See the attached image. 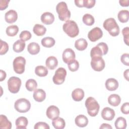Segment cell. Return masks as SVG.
Instances as JSON below:
<instances>
[{
    "instance_id": "44dd1931",
    "label": "cell",
    "mask_w": 129,
    "mask_h": 129,
    "mask_svg": "<svg viewBox=\"0 0 129 129\" xmlns=\"http://www.w3.org/2000/svg\"><path fill=\"white\" fill-rule=\"evenodd\" d=\"M28 123V119L24 116H20L17 118L15 124L18 129H26Z\"/></svg>"
},
{
    "instance_id": "d6986e66",
    "label": "cell",
    "mask_w": 129,
    "mask_h": 129,
    "mask_svg": "<svg viewBox=\"0 0 129 129\" xmlns=\"http://www.w3.org/2000/svg\"><path fill=\"white\" fill-rule=\"evenodd\" d=\"M84 92L81 88H77L74 90L72 93V97L75 101H81L84 97Z\"/></svg>"
},
{
    "instance_id": "d590c367",
    "label": "cell",
    "mask_w": 129,
    "mask_h": 129,
    "mask_svg": "<svg viewBox=\"0 0 129 129\" xmlns=\"http://www.w3.org/2000/svg\"><path fill=\"white\" fill-rule=\"evenodd\" d=\"M103 55H104L103 52L98 45L93 47L91 50L90 56L91 58L96 56H102Z\"/></svg>"
},
{
    "instance_id": "ee69618b",
    "label": "cell",
    "mask_w": 129,
    "mask_h": 129,
    "mask_svg": "<svg viewBox=\"0 0 129 129\" xmlns=\"http://www.w3.org/2000/svg\"><path fill=\"white\" fill-rule=\"evenodd\" d=\"M120 111L123 114H128L129 113V103H124L120 107Z\"/></svg>"
},
{
    "instance_id": "816d5d0a",
    "label": "cell",
    "mask_w": 129,
    "mask_h": 129,
    "mask_svg": "<svg viewBox=\"0 0 129 129\" xmlns=\"http://www.w3.org/2000/svg\"><path fill=\"white\" fill-rule=\"evenodd\" d=\"M123 76L124 78L127 81H128V70L127 69L123 73Z\"/></svg>"
},
{
    "instance_id": "4316f807",
    "label": "cell",
    "mask_w": 129,
    "mask_h": 129,
    "mask_svg": "<svg viewBox=\"0 0 129 129\" xmlns=\"http://www.w3.org/2000/svg\"><path fill=\"white\" fill-rule=\"evenodd\" d=\"M33 31L37 36H41L44 35L46 32V28L41 24H35L33 28Z\"/></svg>"
},
{
    "instance_id": "d6a6232c",
    "label": "cell",
    "mask_w": 129,
    "mask_h": 129,
    "mask_svg": "<svg viewBox=\"0 0 129 129\" xmlns=\"http://www.w3.org/2000/svg\"><path fill=\"white\" fill-rule=\"evenodd\" d=\"M26 88L29 91H33L36 90L37 87V83L34 79H30L28 80L25 84Z\"/></svg>"
},
{
    "instance_id": "83f0119b",
    "label": "cell",
    "mask_w": 129,
    "mask_h": 129,
    "mask_svg": "<svg viewBox=\"0 0 129 129\" xmlns=\"http://www.w3.org/2000/svg\"><path fill=\"white\" fill-rule=\"evenodd\" d=\"M52 124L56 129H62L66 126V122L62 118L57 117L52 120Z\"/></svg>"
},
{
    "instance_id": "d4e9b609",
    "label": "cell",
    "mask_w": 129,
    "mask_h": 129,
    "mask_svg": "<svg viewBox=\"0 0 129 129\" xmlns=\"http://www.w3.org/2000/svg\"><path fill=\"white\" fill-rule=\"evenodd\" d=\"M88 46V42L84 38H80L77 40L75 42V48L80 51H83L86 49Z\"/></svg>"
},
{
    "instance_id": "2e32d148",
    "label": "cell",
    "mask_w": 129,
    "mask_h": 129,
    "mask_svg": "<svg viewBox=\"0 0 129 129\" xmlns=\"http://www.w3.org/2000/svg\"><path fill=\"white\" fill-rule=\"evenodd\" d=\"M105 87L109 91H115L118 87V82L114 78H109L105 82Z\"/></svg>"
},
{
    "instance_id": "603a6c76",
    "label": "cell",
    "mask_w": 129,
    "mask_h": 129,
    "mask_svg": "<svg viewBox=\"0 0 129 129\" xmlns=\"http://www.w3.org/2000/svg\"><path fill=\"white\" fill-rule=\"evenodd\" d=\"M40 46L38 43L34 42L30 43L27 47V50L28 52L32 55L38 54L40 51Z\"/></svg>"
},
{
    "instance_id": "681fc988",
    "label": "cell",
    "mask_w": 129,
    "mask_h": 129,
    "mask_svg": "<svg viewBox=\"0 0 129 129\" xmlns=\"http://www.w3.org/2000/svg\"><path fill=\"white\" fill-rule=\"evenodd\" d=\"M76 6L78 7H83V0H75Z\"/></svg>"
},
{
    "instance_id": "f1b7e54d",
    "label": "cell",
    "mask_w": 129,
    "mask_h": 129,
    "mask_svg": "<svg viewBox=\"0 0 129 129\" xmlns=\"http://www.w3.org/2000/svg\"><path fill=\"white\" fill-rule=\"evenodd\" d=\"M117 18L121 23H126L129 18V12L128 10H122L120 11L117 14Z\"/></svg>"
},
{
    "instance_id": "ac0fdd59",
    "label": "cell",
    "mask_w": 129,
    "mask_h": 129,
    "mask_svg": "<svg viewBox=\"0 0 129 129\" xmlns=\"http://www.w3.org/2000/svg\"><path fill=\"white\" fill-rule=\"evenodd\" d=\"M75 122L78 126L84 127L87 125L88 123V119L84 115L80 114L75 118Z\"/></svg>"
},
{
    "instance_id": "836d02e7",
    "label": "cell",
    "mask_w": 129,
    "mask_h": 129,
    "mask_svg": "<svg viewBox=\"0 0 129 129\" xmlns=\"http://www.w3.org/2000/svg\"><path fill=\"white\" fill-rule=\"evenodd\" d=\"M83 23L87 26H92L95 22L94 17L90 14H85L82 18Z\"/></svg>"
},
{
    "instance_id": "7a4b0ae2",
    "label": "cell",
    "mask_w": 129,
    "mask_h": 129,
    "mask_svg": "<svg viewBox=\"0 0 129 129\" xmlns=\"http://www.w3.org/2000/svg\"><path fill=\"white\" fill-rule=\"evenodd\" d=\"M85 106L87 110L88 114L92 117L95 116L98 113L100 106L96 100L92 97H89L85 101Z\"/></svg>"
},
{
    "instance_id": "9a60e30c",
    "label": "cell",
    "mask_w": 129,
    "mask_h": 129,
    "mask_svg": "<svg viewBox=\"0 0 129 129\" xmlns=\"http://www.w3.org/2000/svg\"><path fill=\"white\" fill-rule=\"evenodd\" d=\"M41 20L45 25H50L54 21V16L51 13L46 12L42 14Z\"/></svg>"
},
{
    "instance_id": "5b68a950",
    "label": "cell",
    "mask_w": 129,
    "mask_h": 129,
    "mask_svg": "<svg viewBox=\"0 0 129 129\" xmlns=\"http://www.w3.org/2000/svg\"><path fill=\"white\" fill-rule=\"evenodd\" d=\"M14 107L18 112L25 113L30 110L31 103L30 101L26 98H20L15 101Z\"/></svg>"
},
{
    "instance_id": "4dcf8cb0",
    "label": "cell",
    "mask_w": 129,
    "mask_h": 129,
    "mask_svg": "<svg viewBox=\"0 0 129 129\" xmlns=\"http://www.w3.org/2000/svg\"><path fill=\"white\" fill-rule=\"evenodd\" d=\"M114 125L117 129H125L127 125L126 119L123 117H119L116 119Z\"/></svg>"
},
{
    "instance_id": "30bf717a",
    "label": "cell",
    "mask_w": 129,
    "mask_h": 129,
    "mask_svg": "<svg viewBox=\"0 0 129 129\" xmlns=\"http://www.w3.org/2000/svg\"><path fill=\"white\" fill-rule=\"evenodd\" d=\"M103 36L102 30L98 27H94L88 33V38L92 42H95L100 39Z\"/></svg>"
},
{
    "instance_id": "60d3db41",
    "label": "cell",
    "mask_w": 129,
    "mask_h": 129,
    "mask_svg": "<svg viewBox=\"0 0 129 129\" xmlns=\"http://www.w3.org/2000/svg\"><path fill=\"white\" fill-rule=\"evenodd\" d=\"M34 129H49L50 127L47 123L44 122H37L34 127Z\"/></svg>"
},
{
    "instance_id": "6da1fadb",
    "label": "cell",
    "mask_w": 129,
    "mask_h": 129,
    "mask_svg": "<svg viewBox=\"0 0 129 129\" xmlns=\"http://www.w3.org/2000/svg\"><path fill=\"white\" fill-rule=\"evenodd\" d=\"M103 26L112 36L115 37L119 34V27L115 20L113 18H109L106 19L103 22Z\"/></svg>"
},
{
    "instance_id": "74e56055",
    "label": "cell",
    "mask_w": 129,
    "mask_h": 129,
    "mask_svg": "<svg viewBox=\"0 0 129 129\" xmlns=\"http://www.w3.org/2000/svg\"><path fill=\"white\" fill-rule=\"evenodd\" d=\"M31 36L32 35L30 31H27V30H24L22 31L19 35L20 38L24 41H28V40L31 39Z\"/></svg>"
},
{
    "instance_id": "7c38bea8",
    "label": "cell",
    "mask_w": 129,
    "mask_h": 129,
    "mask_svg": "<svg viewBox=\"0 0 129 129\" xmlns=\"http://www.w3.org/2000/svg\"><path fill=\"white\" fill-rule=\"evenodd\" d=\"M59 109L57 107L54 105H51L49 106L46 110V116L50 119L53 120L54 118L59 116Z\"/></svg>"
},
{
    "instance_id": "7dc6e473",
    "label": "cell",
    "mask_w": 129,
    "mask_h": 129,
    "mask_svg": "<svg viewBox=\"0 0 129 129\" xmlns=\"http://www.w3.org/2000/svg\"><path fill=\"white\" fill-rule=\"evenodd\" d=\"M119 3L122 7H128L129 5V0H120Z\"/></svg>"
},
{
    "instance_id": "8fae6325",
    "label": "cell",
    "mask_w": 129,
    "mask_h": 129,
    "mask_svg": "<svg viewBox=\"0 0 129 129\" xmlns=\"http://www.w3.org/2000/svg\"><path fill=\"white\" fill-rule=\"evenodd\" d=\"M76 54L75 51L70 48H68L64 49L63 51L62 58L64 62L68 63L72 60L75 59Z\"/></svg>"
},
{
    "instance_id": "cb8c5ba5",
    "label": "cell",
    "mask_w": 129,
    "mask_h": 129,
    "mask_svg": "<svg viewBox=\"0 0 129 129\" xmlns=\"http://www.w3.org/2000/svg\"><path fill=\"white\" fill-rule=\"evenodd\" d=\"M120 102L121 98L116 94H111L108 97V102L111 106H117L120 104Z\"/></svg>"
},
{
    "instance_id": "7bdbcfd3",
    "label": "cell",
    "mask_w": 129,
    "mask_h": 129,
    "mask_svg": "<svg viewBox=\"0 0 129 129\" xmlns=\"http://www.w3.org/2000/svg\"><path fill=\"white\" fill-rule=\"evenodd\" d=\"M129 54L128 53H123L120 57V60L121 62L126 66H129Z\"/></svg>"
},
{
    "instance_id": "3957f363",
    "label": "cell",
    "mask_w": 129,
    "mask_h": 129,
    "mask_svg": "<svg viewBox=\"0 0 129 129\" xmlns=\"http://www.w3.org/2000/svg\"><path fill=\"white\" fill-rule=\"evenodd\" d=\"M56 11L58 18L62 21H68L71 18V12L68 8L67 4L64 2L58 3L56 6Z\"/></svg>"
},
{
    "instance_id": "bcb514c9",
    "label": "cell",
    "mask_w": 129,
    "mask_h": 129,
    "mask_svg": "<svg viewBox=\"0 0 129 129\" xmlns=\"http://www.w3.org/2000/svg\"><path fill=\"white\" fill-rule=\"evenodd\" d=\"M10 1L8 0H0V10H4L7 8L8 7Z\"/></svg>"
},
{
    "instance_id": "1f68e13d",
    "label": "cell",
    "mask_w": 129,
    "mask_h": 129,
    "mask_svg": "<svg viewBox=\"0 0 129 129\" xmlns=\"http://www.w3.org/2000/svg\"><path fill=\"white\" fill-rule=\"evenodd\" d=\"M35 73L36 75L39 77H43L47 75V69L43 66H38L35 68Z\"/></svg>"
},
{
    "instance_id": "e0dca14e",
    "label": "cell",
    "mask_w": 129,
    "mask_h": 129,
    "mask_svg": "<svg viewBox=\"0 0 129 129\" xmlns=\"http://www.w3.org/2000/svg\"><path fill=\"white\" fill-rule=\"evenodd\" d=\"M33 97L36 101L42 102L46 98V93L43 89H37L34 91Z\"/></svg>"
},
{
    "instance_id": "7402d4cb",
    "label": "cell",
    "mask_w": 129,
    "mask_h": 129,
    "mask_svg": "<svg viewBox=\"0 0 129 129\" xmlns=\"http://www.w3.org/2000/svg\"><path fill=\"white\" fill-rule=\"evenodd\" d=\"M26 44L24 41L19 39L14 42L13 45V50L16 52H21L23 51L25 47Z\"/></svg>"
},
{
    "instance_id": "ba28073f",
    "label": "cell",
    "mask_w": 129,
    "mask_h": 129,
    "mask_svg": "<svg viewBox=\"0 0 129 129\" xmlns=\"http://www.w3.org/2000/svg\"><path fill=\"white\" fill-rule=\"evenodd\" d=\"M67 76V71L62 67L58 68L55 72L52 80L53 83L56 85L62 84L65 80Z\"/></svg>"
},
{
    "instance_id": "5bb4252c",
    "label": "cell",
    "mask_w": 129,
    "mask_h": 129,
    "mask_svg": "<svg viewBox=\"0 0 129 129\" xmlns=\"http://www.w3.org/2000/svg\"><path fill=\"white\" fill-rule=\"evenodd\" d=\"M18 19V14L16 11L10 10L7 12L5 15V21L10 24L15 22Z\"/></svg>"
},
{
    "instance_id": "8992f818",
    "label": "cell",
    "mask_w": 129,
    "mask_h": 129,
    "mask_svg": "<svg viewBox=\"0 0 129 129\" xmlns=\"http://www.w3.org/2000/svg\"><path fill=\"white\" fill-rule=\"evenodd\" d=\"M8 87L9 91L13 94L18 93L21 86V79L17 77H11L8 81Z\"/></svg>"
},
{
    "instance_id": "ffe728a7",
    "label": "cell",
    "mask_w": 129,
    "mask_h": 129,
    "mask_svg": "<svg viewBox=\"0 0 129 129\" xmlns=\"http://www.w3.org/2000/svg\"><path fill=\"white\" fill-rule=\"evenodd\" d=\"M45 64L48 69L54 70L57 66L58 60L55 56H50L46 59Z\"/></svg>"
},
{
    "instance_id": "4fadbf2b",
    "label": "cell",
    "mask_w": 129,
    "mask_h": 129,
    "mask_svg": "<svg viewBox=\"0 0 129 129\" xmlns=\"http://www.w3.org/2000/svg\"><path fill=\"white\" fill-rule=\"evenodd\" d=\"M115 116L114 110L108 107L104 108L101 111V117L105 120H112Z\"/></svg>"
},
{
    "instance_id": "484cf974",
    "label": "cell",
    "mask_w": 129,
    "mask_h": 129,
    "mask_svg": "<svg viewBox=\"0 0 129 129\" xmlns=\"http://www.w3.org/2000/svg\"><path fill=\"white\" fill-rule=\"evenodd\" d=\"M12 127L11 122L8 119L5 115H0V128L4 129H11Z\"/></svg>"
},
{
    "instance_id": "52a82bcc",
    "label": "cell",
    "mask_w": 129,
    "mask_h": 129,
    "mask_svg": "<svg viewBox=\"0 0 129 129\" xmlns=\"http://www.w3.org/2000/svg\"><path fill=\"white\" fill-rule=\"evenodd\" d=\"M26 64V59L22 56L16 57L13 62V69L14 71L18 74H22L25 71Z\"/></svg>"
},
{
    "instance_id": "277c9868",
    "label": "cell",
    "mask_w": 129,
    "mask_h": 129,
    "mask_svg": "<svg viewBox=\"0 0 129 129\" xmlns=\"http://www.w3.org/2000/svg\"><path fill=\"white\" fill-rule=\"evenodd\" d=\"M63 31L70 37L74 38L79 33V29L77 24L73 20H69L62 26Z\"/></svg>"
},
{
    "instance_id": "c3c4849f",
    "label": "cell",
    "mask_w": 129,
    "mask_h": 129,
    "mask_svg": "<svg viewBox=\"0 0 129 129\" xmlns=\"http://www.w3.org/2000/svg\"><path fill=\"white\" fill-rule=\"evenodd\" d=\"M0 74H1L0 81L2 82V81H3V80H4L6 79V72L4 71H3L2 70H1Z\"/></svg>"
},
{
    "instance_id": "f6af8a7d",
    "label": "cell",
    "mask_w": 129,
    "mask_h": 129,
    "mask_svg": "<svg viewBox=\"0 0 129 129\" xmlns=\"http://www.w3.org/2000/svg\"><path fill=\"white\" fill-rule=\"evenodd\" d=\"M102 50L104 55H105L107 53L108 51V47L106 43L104 42H100L97 44Z\"/></svg>"
},
{
    "instance_id": "8d00e7d4",
    "label": "cell",
    "mask_w": 129,
    "mask_h": 129,
    "mask_svg": "<svg viewBox=\"0 0 129 129\" xmlns=\"http://www.w3.org/2000/svg\"><path fill=\"white\" fill-rule=\"evenodd\" d=\"M68 67L71 72L77 71L79 68V63L75 59L68 63Z\"/></svg>"
},
{
    "instance_id": "e575fe53",
    "label": "cell",
    "mask_w": 129,
    "mask_h": 129,
    "mask_svg": "<svg viewBox=\"0 0 129 129\" xmlns=\"http://www.w3.org/2000/svg\"><path fill=\"white\" fill-rule=\"evenodd\" d=\"M19 31V27L18 26L13 25L8 26L6 29V34L9 36H15Z\"/></svg>"
},
{
    "instance_id": "9c48e42d",
    "label": "cell",
    "mask_w": 129,
    "mask_h": 129,
    "mask_svg": "<svg viewBox=\"0 0 129 129\" xmlns=\"http://www.w3.org/2000/svg\"><path fill=\"white\" fill-rule=\"evenodd\" d=\"M91 66L94 71L100 72L104 69L105 63L102 56H96L91 58Z\"/></svg>"
},
{
    "instance_id": "f907efd6",
    "label": "cell",
    "mask_w": 129,
    "mask_h": 129,
    "mask_svg": "<svg viewBox=\"0 0 129 129\" xmlns=\"http://www.w3.org/2000/svg\"><path fill=\"white\" fill-rule=\"evenodd\" d=\"M100 129H102V128H108V129H111L112 128V126L107 123H102L101 124V125L100 126Z\"/></svg>"
},
{
    "instance_id": "ab89813d",
    "label": "cell",
    "mask_w": 129,
    "mask_h": 129,
    "mask_svg": "<svg viewBox=\"0 0 129 129\" xmlns=\"http://www.w3.org/2000/svg\"><path fill=\"white\" fill-rule=\"evenodd\" d=\"M9 50V45L8 43L1 39V51L0 54L3 55L6 54Z\"/></svg>"
},
{
    "instance_id": "b9f144b4",
    "label": "cell",
    "mask_w": 129,
    "mask_h": 129,
    "mask_svg": "<svg viewBox=\"0 0 129 129\" xmlns=\"http://www.w3.org/2000/svg\"><path fill=\"white\" fill-rule=\"evenodd\" d=\"M95 0H83V7L91 9L95 6Z\"/></svg>"
},
{
    "instance_id": "f546056e",
    "label": "cell",
    "mask_w": 129,
    "mask_h": 129,
    "mask_svg": "<svg viewBox=\"0 0 129 129\" xmlns=\"http://www.w3.org/2000/svg\"><path fill=\"white\" fill-rule=\"evenodd\" d=\"M55 41L54 38L51 37H46L41 40V44L43 46L47 48H50L54 46Z\"/></svg>"
},
{
    "instance_id": "f35d334b",
    "label": "cell",
    "mask_w": 129,
    "mask_h": 129,
    "mask_svg": "<svg viewBox=\"0 0 129 129\" xmlns=\"http://www.w3.org/2000/svg\"><path fill=\"white\" fill-rule=\"evenodd\" d=\"M122 34L123 36L124 42L127 45H128V40H129V28L126 27L122 30Z\"/></svg>"
}]
</instances>
